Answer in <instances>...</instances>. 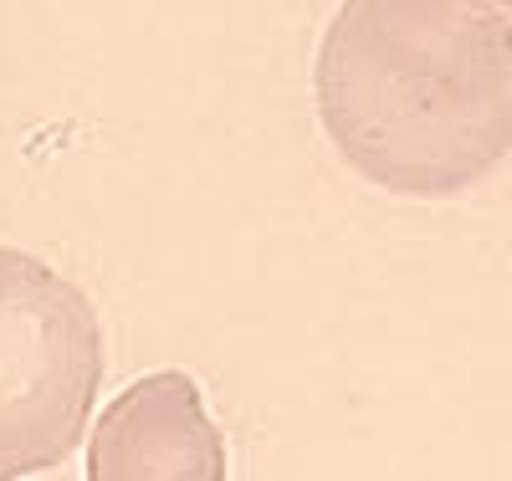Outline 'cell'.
I'll return each instance as SVG.
<instances>
[{
  "instance_id": "cell-1",
  "label": "cell",
  "mask_w": 512,
  "mask_h": 481,
  "mask_svg": "<svg viewBox=\"0 0 512 481\" xmlns=\"http://www.w3.org/2000/svg\"><path fill=\"white\" fill-rule=\"evenodd\" d=\"M313 98L374 190L461 195L512 154V16L497 0H338Z\"/></svg>"
},
{
  "instance_id": "cell-2",
  "label": "cell",
  "mask_w": 512,
  "mask_h": 481,
  "mask_svg": "<svg viewBox=\"0 0 512 481\" xmlns=\"http://www.w3.org/2000/svg\"><path fill=\"white\" fill-rule=\"evenodd\" d=\"M103 389V323L67 272L0 246V481L72 461Z\"/></svg>"
},
{
  "instance_id": "cell-3",
  "label": "cell",
  "mask_w": 512,
  "mask_h": 481,
  "mask_svg": "<svg viewBox=\"0 0 512 481\" xmlns=\"http://www.w3.org/2000/svg\"><path fill=\"white\" fill-rule=\"evenodd\" d=\"M226 471V435L185 369L123 384L88 435L93 481H221Z\"/></svg>"
},
{
  "instance_id": "cell-4",
  "label": "cell",
  "mask_w": 512,
  "mask_h": 481,
  "mask_svg": "<svg viewBox=\"0 0 512 481\" xmlns=\"http://www.w3.org/2000/svg\"><path fill=\"white\" fill-rule=\"evenodd\" d=\"M497 6H502V11H507V16H512V0H497Z\"/></svg>"
}]
</instances>
